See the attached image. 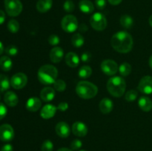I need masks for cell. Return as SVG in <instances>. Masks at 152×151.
I'll use <instances>...</instances> for the list:
<instances>
[{
    "instance_id": "obj_1",
    "label": "cell",
    "mask_w": 152,
    "mask_h": 151,
    "mask_svg": "<svg viewBox=\"0 0 152 151\" xmlns=\"http://www.w3.org/2000/svg\"><path fill=\"white\" fill-rule=\"evenodd\" d=\"M133 38L126 31H119L113 35L111 44L116 51L120 53H127L133 47Z\"/></svg>"
},
{
    "instance_id": "obj_2",
    "label": "cell",
    "mask_w": 152,
    "mask_h": 151,
    "mask_svg": "<svg viewBox=\"0 0 152 151\" xmlns=\"http://www.w3.org/2000/svg\"><path fill=\"white\" fill-rule=\"evenodd\" d=\"M58 70L51 65H45L38 70V79L43 84H51L56 81Z\"/></svg>"
},
{
    "instance_id": "obj_3",
    "label": "cell",
    "mask_w": 152,
    "mask_h": 151,
    "mask_svg": "<svg viewBox=\"0 0 152 151\" xmlns=\"http://www.w3.org/2000/svg\"><path fill=\"white\" fill-rule=\"evenodd\" d=\"M126 89V81L121 76H113L107 82V90L114 97H121L123 96Z\"/></svg>"
},
{
    "instance_id": "obj_4",
    "label": "cell",
    "mask_w": 152,
    "mask_h": 151,
    "mask_svg": "<svg viewBox=\"0 0 152 151\" xmlns=\"http://www.w3.org/2000/svg\"><path fill=\"white\" fill-rule=\"evenodd\" d=\"M76 93L83 99H91L96 96L98 88L94 84L87 81H82L76 87Z\"/></svg>"
},
{
    "instance_id": "obj_5",
    "label": "cell",
    "mask_w": 152,
    "mask_h": 151,
    "mask_svg": "<svg viewBox=\"0 0 152 151\" xmlns=\"http://www.w3.org/2000/svg\"><path fill=\"white\" fill-rule=\"evenodd\" d=\"M4 7L10 16H19L23 8L20 0H4Z\"/></svg>"
},
{
    "instance_id": "obj_6",
    "label": "cell",
    "mask_w": 152,
    "mask_h": 151,
    "mask_svg": "<svg viewBox=\"0 0 152 151\" xmlns=\"http://www.w3.org/2000/svg\"><path fill=\"white\" fill-rule=\"evenodd\" d=\"M90 24L92 28L98 31H102L106 28L107 19L101 13H95L90 19Z\"/></svg>"
},
{
    "instance_id": "obj_7",
    "label": "cell",
    "mask_w": 152,
    "mask_h": 151,
    "mask_svg": "<svg viewBox=\"0 0 152 151\" xmlns=\"http://www.w3.org/2000/svg\"><path fill=\"white\" fill-rule=\"evenodd\" d=\"M62 28L67 33H73L78 28V21L73 15H67L62 19L61 22Z\"/></svg>"
},
{
    "instance_id": "obj_8",
    "label": "cell",
    "mask_w": 152,
    "mask_h": 151,
    "mask_svg": "<svg viewBox=\"0 0 152 151\" xmlns=\"http://www.w3.org/2000/svg\"><path fill=\"white\" fill-rule=\"evenodd\" d=\"M27 83L28 77L23 73H17L14 74L10 79V85L16 90H20L25 87Z\"/></svg>"
},
{
    "instance_id": "obj_9",
    "label": "cell",
    "mask_w": 152,
    "mask_h": 151,
    "mask_svg": "<svg viewBox=\"0 0 152 151\" xmlns=\"http://www.w3.org/2000/svg\"><path fill=\"white\" fill-rule=\"evenodd\" d=\"M101 70L105 74L108 76H114L117 73L119 70L117 62L111 59H106L101 63Z\"/></svg>"
},
{
    "instance_id": "obj_10",
    "label": "cell",
    "mask_w": 152,
    "mask_h": 151,
    "mask_svg": "<svg viewBox=\"0 0 152 151\" xmlns=\"http://www.w3.org/2000/svg\"><path fill=\"white\" fill-rule=\"evenodd\" d=\"M14 138V130L11 125L4 124L0 126V140L2 142H10Z\"/></svg>"
},
{
    "instance_id": "obj_11",
    "label": "cell",
    "mask_w": 152,
    "mask_h": 151,
    "mask_svg": "<svg viewBox=\"0 0 152 151\" xmlns=\"http://www.w3.org/2000/svg\"><path fill=\"white\" fill-rule=\"evenodd\" d=\"M138 90L143 94L149 95L152 93V76H145L142 77L138 84Z\"/></svg>"
},
{
    "instance_id": "obj_12",
    "label": "cell",
    "mask_w": 152,
    "mask_h": 151,
    "mask_svg": "<svg viewBox=\"0 0 152 151\" xmlns=\"http://www.w3.org/2000/svg\"><path fill=\"white\" fill-rule=\"evenodd\" d=\"M88 127L82 121H76L73 124L72 132L75 136L79 137H84L87 135Z\"/></svg>"
},
{
    "instance_id": "obj_13",
    "label": "cell",
    "mask_w": 152,
    "mask_h": 151,
    "mask_svg": "<svg viewBox=\"0 0 152 151\" xmlns=\"http://www.w3.org/2000/svg\"><path fill=\"white\" fill-rule=\"evenodd\" d=\"M56 133L59 137L61 138H67L69 136L71 133V128L69 125L65 121H60L56 125Z\"/></svg>"
},
{
    "instance_id": "obj_14",
    "label": "cell",
    "mask_w": 152,
    "mask_h": 151,
    "mask_svg": "<svg viewBox=\"0 0 152 151\" xmlns=\"http://www.w3.org/2000/svg\"><path fill=\"white\" fill-rule=\"evenodd\" d=\"M56 110H57V107H55L54 105H46L41 110L40 115L44 119H49V118H51L54 116V115L56 114Z\"/></svg>"
},
{
    "instance_id": "obj_15",
    "label": "cell",
    "mask_w": 152,
    "mask_h": 151,
    "mask_svg": "<svg viewBox=\"0 0 152 151\" xmlns=\"http://www.w3.org/2000/svg\"><path fill=\"white\" fill-rule=\"evenodd\" d=\"M64 57V51L60 47H54L50 50V59L53 63H59Z\"/></svg>"
},
{
    "instance_id": "obj_16",
    "label": "cell",
    "mask_w": 152,
    "mask_h": 151,
    "mask_svg": "<svg viewBox=\"0 0 152 151\" xmlns=\"http://www.w3.org/2000/svg\"><path fill=\"white\" fill-rule=\"evenodd\" d=\"M55 97V90L51 87H44L40 92V98L45 102H49Z\"/></svg>"
},
{
    "instance_id": "obj_17",
    "label": "cell",
    "mask_w": 152,
    "mask_h": 151,
    "mask_svg": "<svg viewBox=\"0 0 152 151\" xmlns=\"http://www.w3.org/2000/svg\"><path fill=\"white\" fill-rule=\"evenodd\" d=\"M42 107V102L39 98L31 97L27 101L26 108L31 112H37Z\"/></svg>"
},
{
    "instance_id": "obj_18",
    "label": "cell",
    "mask_w": 152,
    "mask_h": 151,
    "mask_svg": "<svg viewBox=\"0 0 152 151\" xmlns=\"http://www.w3.org/2000/svg\"><path fill=\"white\" fill-rule=\"evenodd\" d=\"M65 61L68 66L74 68L78 66L80 60L78 55H77L74 52H69L65 55Z\"/></svg>"
},
{
    "instance_id": "obj_19",
    "label": "cell",
    "mask_w": 152,
    "mask_h": 151,
    "mask_svg": "<svg viewBox=\"0 0 152 151\" xmlns=\"http://www.w3.org/2000/svg\"><path fill=\"white\" fill-rule=\"evenodd\" d=\"M114 103L108 98H104L99 102V110L104 114H108L112 111Z\"/></svg>"
},
{
    "instance_id": "obj_20",
    "label": "cell",
    "mask_w": 152,
    "mask_h": 151,
    "mask_svg": "<svg viewBox=\"0 0 152 151\" xmlns=\"http://www.w3.org/2000/svg\"><path fill=\"white\" fill-rule=\"evenodd\" d=\"M4 101L7 106L15 107L19 102V99L14 92L8 91L4 94Z\"/></svg>"
},
{
    "instance_id": "obj_21",
    "label": "cell",
    "mask_w": 152,
    "mask_h": 151,
    "mask_svg": "<svg viewBox=\"0 0 152 151\" xmlns=\"http://www.w3.org/2000/svg\"><path fill=\"white\" fill-rule=\"evenodd\" d=\"M53 5L52 0H39L37 3V9L39 13H46L50 10Z\"/></svg>"
},
{
    "instance_id": "obj_22",
    "label": "cell",
    "mask_w": 152,
    "mask_h": 151,
    "mask_svg": "<svg viewBox=\"0 0 152 151\" xmlns=\"http://www.w3.org/2000/svg\"><path fill=\"white\" fill-rule=\"evenodd\" d=\"M79 7L83 13H86V14L93 13L94 10V4L90 0H81L79 3Z\"/></svg>"
},
{
    "instance_id": "obj_23",
    "label": "cell",
    "mask_w": 152,
    "mask_h": 151,
    "mask_svg": "<svg viewBox=\"0 0 152 151\" xmlns=\"http://www.w3.org/2000/svg\"><path fill=\"white\" fill-rule=\"evenodd\" d=\"M140 108L144 112H149L152 110V101L148 97L142 96L138 101Z\"/></svg>"
},
{
    "instance_id": "obj_24",
    "label": "cell",
    "mask_w": 152,
    "mask_h": 151,
    "mask_svg": "<svg viewBox=\"0 0 152 151\" xmlns=\"http://www.w3.org/2000/svg\"><path fill=\"white\" fill-rule=\"evenodd\" d=\"M13 66V62L10 58L8 56H4L0 58V68L4 71H9L11 70Z\"/></svg>"
},
{
    "instance_id": "obj_25",
    "label": "cell",
    "mask_w": 152,
    "mask_h": 151,
    "mask_svg": "<svg viewBox=\"0 0 152 151\" xmlns=\"http://www.w3.org/2000/svg\"><path fill=\"white\" fill-rule=\"evenodd\" d=\"M120 24L123 28L126 29H130L134 25V20L129 15H123L120 18Z\"/></svg>"
},
{
    "instance_id": "obj_26",
    "label": "cell",
    "mask_w": 152,
    "mask_h": 151,
    "mask_svg": "<svg viewBox=\"0 0 152 151\" xmlns=\"http://www.w3.org/2000/svg\"><path fill=\"white\" fill-rule=\"evenodd\" d=\"M84 37L79 33L74 34L71 38V43L75 47H81L84 44Z\"/></svg>"
},
{
    "instance_id": "obj_27",
    "label": "cell",
    "mask_w": 152,
    "mask_h": 151,
    "mask_svg": "<svg viewBox=\"0 0 152 151\" xmlns=\"http://www.w3.org/2000/svg\"><path fill=\"white\" fill-rule=\"evenodd\" d=\"M92 74V69L88 65H84L82 67L78 72V76L80 78H87L91 76Z\"/></svg>"
},
{
    "instance_id": "obj_28",
    "label": "cell",
    "mask_w": 152,
    "mask_h": 151,
    "mask_svg": "<svg viewBox=\"0 0 152 151\" xmlns=\"http://www.w3.org/2000/svg\"><path fill=\"white\" fill-rule=\"evenodd\" d=\"M10 86V81L5 75H0V91L4 92L8 90Z\"/></svg>"
},
{
    "instance_id": "obj_29",
    "label": "cell",
    "mask_w": 152,
    "mask_h": 151,
    "mask_svg": "<svg viewBox=\"0 0 152 151\" xmlns=\"http://www.w3.org/2000/svg\"><path fill=\"white\" fill-rule=\"evenodd\" d=\"M119 72L123 76H128L132 72V66L128 62H124L119 67Z\"/></svg>"
},
{
    "instance_id": "obj_30",
    "label": "cell",
    "mask_w": 152,
    "mask_h": 151,
    "mask_svg": "<svg viewBox=\"0 0 152 151\" xmlns=\"http://www.w3.org/2000/svg\"><path fill=\"white\" fill-rule=\"evenodd\" d=\"M7 29L10 33H16L19 30V24L15 19H11L7 23Z\"/></svg>"
},
{
    "instance_id": "obj_31",
    "label": "cell",
    "mask_w": 152,
    "mask_h": 151,
    "mask_svg": "<svg viewBox=\"0 0 152 151\" xmlns=\"http://www.w3.org/2000/svg\"><path fill=\"white\" fill-rule=\"evenodd\" d=\"M53 87L57 91L62 92L66 89V83L62 79H56V81L53 83Z\"/></svg>"
},
{
    "instance_id": "obj_32",
    "label": "cell",
    "mask_w": 152,
    "mask_h": 151,
    "mask_svg": "<svg viewBox=\"0 0 152 151\" xmlns=\"http://www.w3.org/2000/svg\"><path fill=\"white\" fill-rule=\"evenodd\" d=\"M138 96V93L136 90H129L125 95V99L127 102H134L137 99Z\"/></svg>"
},
{
    "instance_id": "obj_33",
    "label": "cell",
    "mask_w": 152,
    "mask_h": 151,
    "mask_svg": "<svg viewBox=\"0 0 152 151\" xmlns=\"http://www.w3.org/2000/svg\"><path fill=\"white\" fill-rule=\"evenodd\" d=\"M53 144L50 140H45L41 146L42 151H53Z\"/></svg>"
},
{
    "instance_id": "obj_34",
    "label": "cell",
    "mask_w": 152,
    "mask_h": 151,
    "mask_svg": "<svg viewBox=\"0 0 152 151\" xmlns=\"http://www.w3.org/2000/svg\"><path fill=\"white\" fill-rule=\"evenodd\" d=\"M74 8H75V6H74V2L71 0H67L63 4V9L68 13L74 11Z\"/></svg>"
},
{
    "instance_id": "obj_35",
    "label": "cell",
    "mask_w": 152,
    "mask_h": 151,
    "mask_svg": "<svg viewBox=\"0 0 152 151\" xmlns=\"http://www.w3.org/2000/svg\"><path fill=\"white\" fill-rule=\"evenodd\" d=\"M48 42L50 45L56 46L60 42V38L58 36L55 35V34H51L48 38Z\"/></svg>"
},
{
    "instance_id": "obj_36",
    "label": "cell",
    "mask_w": 152,
    "mask_h": 151,
    "mask_svg": "<svg viewBox=\"0 0 152 151\" xmlns=\"http://www.w3.org/2000/svg\"><path fill=\"white\" fill-rule=\"evenodd\" d=\"M18 51H19V50H18V48L15 45H10L8 46V47H6L5 49V53H7V55L11 56H16L18 53Z\"/></svg>"
},
{
    "instance_id": "obj_37",
    "label": "cell",
    "mask_w": 152,
    "mask_h": 151,
    "mask_svg": "<svg viewBox=\"0 0 152 151\" xmlns=\"http://www.w3.org/2000/svg\"><path fill=\"white\" fill-rule=\"evenodd\" d=\"M82 145H83V142L80 139H74L71 143V148L72 150H77L81 148Z\"/></svg>"
},
{
    "instance_id": "obj_38",
    "label": "cell",
    "mask_w": 152,
    "mask_h": 151,
    "mask_svg": "<svg viewBox=\"0 0 152 151\" xmlns=\"http://www.w3.org/2000/svg\"><path fill=\"white\" fill-rule=\"evenodd\" d=\"M7 113V107H6L5 105L4 104L1 103L0 102V120H1L2 118H4L6 116Z\"/></svg>"
},
{
    "instance_id": "obj_39",
    "label": "cell",
    "mask_w": 152,
    "mask_h": 151,
    "mask_svg": "<svg viewBox=\"0 0 152 151\" xmlns=\"http://www.w3.org/2000/svg\"><path fill=\"white\" fill-rule=\"evenodd\" d=\"M95 5L98 10H103L106 6V0H95Z\"/></svg>"
},
{
    "instance_id": "obj_40",
    "label": "cell",
    "mask_w": 152,
    "mask_h": 151,
    "mask_svg": "<svg viewBox=\"0 0 152 151\" xmlns=\"http://www.w3.org/2000/svg\"><path fill=\"white\" fill-rule=\"evenodd\" d=\"M57 109L59 110L60 111H62V112H65V111H66L68 109V104L65 102H60V103L59 104V105H58Z\"/></svg>"
},
{
    "instance_id": "obj_41",
    "label": "cell",
    "mask_w": 152,
    "mask_h": 151,
    "mask_svg": "<svg viewBox=\"0 0 152 151\" xmlns=\"http://www.w3.org/2000/svg\"><path fill=\"white\" fill-rule=\"evenodd\" d=\"M91 57V56L88 52H85L81 55V60L83 62H88L90 61Z\"/></svg>"
},
{
    "instance_id": "obj_42",
    "label": "cell",
    "mask_w": 152,
    "mask_h": 151,
    "mask_svg": "<svg viewBox=\"0 0 152 151\" xmlns=\"http://www.w3.org/2000/svg\"><path fill=\"white\" fill-rule=\"evenodd\" d=\"M0 151H13V146L10 144H7L1 148Z\"/></svg>"
},
{
    "instance_id": "obj_43",
    "label": "cell",
    "mask_w": 152,
    "mask_h": 151,
    "mask_svg": "<svg viewBox=\"0 0 152 151\" xmlns=\"http://www.w3.org/2000/svg\"><path fill=\"white\" fill-rule=\"evenodd\" d=\"M5 21V13L3 10H0V25L3 24Z\"/></svg>"
},
{
    "instance_id": "obj_44",
    "label": "cell",
    "mask_w": 152,
    "mask_h": 151,
    "mask_svg": "<svg viewBox=\"0 0 152 151\" xmlns=\"http://www.w3.org/2000/svg\"><path fill=\"white\" fill-rule=\"evenodd\" d=\"M109 1V3L112 5H117V4H120L122 2L123 0H108Z\"/></svg>"
},
{
    "instance_id": "obj_45",
    "label": "cell",
    "mask_w": 152,
    "mask_h": 151,
    "mask_svg": "<svg viewBox=\"0 0 152 151\" xmlns=\"http://www.w3.org/2000/svg\"><path fill=\"white\" fill-rule=\"evenodd\" d=\"M3 51H4V46H3L2 43L0 41V55L3 53Z\"/></svg>"
},
{
    "instance_id": "obj_46",
    "label": "cell",
    "mask_w": 152,
    "mask_h": 151,
    "mask_svg": "<svg viewBox=\"0 0 152 151\" xmlns=\"http://www.w3.org/2000/svg\"><path fill=\"white\" fill-rule=\"evenodd\" d=\"M57 151H73V150H71V149H68V148L63 147V148H60V149L58 150Z\"/></svg>"
},
{
    "instance_id": "obj_47",
    "label": "cell",
    "mask_w": 152,
    "mask_h": 151,
    "mask_svg": "<svg viewBox=\"0 0 152 151\" xmlns=\"http://www.w3.org/2000/svg\"><path fill=\"white\" fill-rule=\"evenodd\" d=\"M148 64H149L150 68L152 69V55L151 56V57L149 58V60H148Z\"/></svg>"
},
{
    "instance_id": "obj_48",
    "label": "cell",
    "mask_w": 152,
    "mask_h": 151,
    "mask_svg": "<svg viewBox=\"0 0 152 151\" xmlns=\"http://www.w3.org/2000/svg\"><path fill=\"white\" fill-rule=\"evenodd\" d=\"M148 22H149L150 25L152 27V15L149 17V20H148Z\"/></svg>"
},
{
    "instance_id": "obj_49",
    "label": "cell",
    "mask_w": 152,
    "mask_h": 151,
    "mask_svg": "<svg viewBox=\"0 0 152 151\" xmlns=\"http://www.w3.org/2000/svg\"><path fill=\"white\" fill-rule=\"evenodd\" d=\"M80 151H87V150H80Z\"/></svg>"
}]
</instances>
